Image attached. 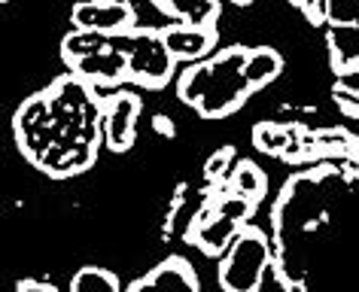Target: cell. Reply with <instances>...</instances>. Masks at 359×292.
<instances>
[{
    "mask_svg": "<svg viewBox=\"0 0 359 292\" xmlns=\"http://www.w3.org/2000/svg\"><path fill=\"white\" fill-rule=\"evenodd\" d=\"M104 113L92 85L79 76L55 79L46 92L28 97L15 116L22 153L49 176H70L95 162Z\"/></svg>",
    "mask_w": 359,
    "mask_h": 292,
    "instance_id": "6da1fadb",
    "label": "cell"
},
{
    "mask_svg": "<svg viewBox=\"0 0 359 292\" xmlns=\"http://www.w3.org/2000/svg\"><path fill=\"white\" fill-rule=\"evenodd\" d=\"M113 4H131V0H113Z\"/></svg>",
    "mask_w": 359,
    "mask_h": 292,
    "instance_id": "ffe728a7",
    "label": "cell"
},
{
    "mask_svg": "<svg viewBox=\"0 0 359 292\" xmlns=\"http://www.w3.org/2000/svg\"><path fill=\"white\" fill-rule=\"evenodd\" d=\"M290 4L299 6L313 25H320L323 19H326V6H323V0H290Z\"/></svg>",
    "mask_w": 359,
    "mask_h": 292,
    "instance_id": "2e32d148",
    "label": "cell"
},
{
    "mask_svg": "<svg viewBox=\"0 0 359 292\" xmlns=\"http://www.w3.org/2000/svg\"><path fill=\"white\" fill-rule=\"evenodd\" d=\"M137 116H140V97L131 92H119L107 97L104 104V137L113 153H125L134 144L137 134Z\"/></svg>",
    "mask_w": 359,
    "mask_h": 292,
    "instance_id": "5b68a950",
    "label": "cell"
},
{
    "mask_svg": "<svg viewBox=\"0 0 359 292\" xmlns=\"http://www.w3.org/2000/svg\"><path fill=\"white\" fill-rule=\"evenodd\" d=\"M128 292H198V277L192 265L180 256H168L158 268H152L147 277L131 283Z\"/></svg>",
    "mask_w": 359,
    "mask_h": 292,
    "instance_id": "52a82bcc",
    "label": "cell"
},
{
    "mask_svg": "<svg viewBox=\"0 0 359 292\" xmlns=\"http://www.w3.org/2000/svg\"><path fill=\"white\" fill-rule=\"evenodd\" d=\"M61 58L88 85L137 83L143 88H161L174 76L177 58L165 46L161 31H74L61 40Z\"/></svg>",
    "mask_w": 359,
    "mask_h": 292,
    "instance_id": "7a4b0ae2",
    "label": "cell"
},
{
    "mask_svg": "<svg viewBox=\"0 0 359 292\" xmlns=\"http://www.w3.org/2000/svg\"><path fill=\"white\" fill-rule=\"evenodd\" d=\"M283 70V58L277 55L274 49L268 46H259V49H250L247 52V64H244V74L247 79L253 83V88H265L268 83H274Z\"/></svg>",
    "mask_w": 359,
    "mask_h": 292,
    "instance_id": "30bf717a",
    "label": "cell"
},
{
    "mask_svg": "<svg viewBox=\"0 0 359 292\" xmlns=\"http://www.w3.org/2000/svg\"><path fill=\"white\" fill-rule=\"evenodd\" d=\"M231 149H219L217 155H210L208 158V165H204V174H208V180H226L229 176V162H231Z\"/></svg>",
    "mask_w": 359,
    "mask_h": 292,
    "instance_id": "9a60e30c",
    "label": "cell"
},
{
    "mask_svg": "<svg viewBox=\"0 0 359 292\" xmlns=\"http://www.w3.org/2000/svg\"><path fill=\"white\" fill-rule=\"evenodd\" d=\"M161 37L177 61H195L217 46V31L198 28V25H174V28L161 31Z\"/></svg>",
    "mask_w": 359,
    "mask_h": 292,
    "instance_id": "ba28073f",
    "label": "cell"
},
{
    "mask_svg": "<svg viewBox=\"0 0 359 292\" xmlns=\"http://www.w3.org/2000/svg\"><path fill=\"white\" fill-rule=\"evenodd\" d=\"M268 262H271V246L265 235L256 228H244L219 265L222 292H259Z\"/></svg>",
    "mask_w": 359,
    "mask_h": 292,
    "instance_id": "277c9868",
    "label": "cell"
},
{
    "mask_svg": "<svg viewBox=\"0 0 359 292\" xmlns=\"http://www.w3.org/2000/svg\"><path fill=\"white\" fill-rule=\"evenodd\" d=\"M152 125H156V131H158V134H165V137H174L177 134L168 116H156V119H152Z\"/></svg>",
    "mask_w": 359,
    "mask_h": 292,
    "instance_id": "ac0fdd59",
    "label": "cell"
},
{
    "mask_svg": "<svg viewBox=\"0 0 359 292\" xmlns=\"http://www.w3.org/2000/svg\"><path fill=\"white\" fill-rule=\"evenodd\" d=\"M247 52L250 49L244 46H231L219 52L213 61L186 70L177 85L183 104L195 107L204 119H226L229 113L244 107L247 97L256 92L244 74Z\"/></svg>",
    "mask_w": 359,
    "mask_h": 292,
    "instance_id": "3957f363",
    "label": "cell"
},
{
    "mask_svg": "<svg viewBox=\"0 0 359 292\" xmlns=\"http://www.w3.org/2000/svg\"><path fill=\"white\" fill-rule=\"evenodd\" d=\"M15 292H58L52 283H43V280H19V286H15Z\"/></svg>",
    "mask_w": 359,
    "mask_h": 292,
    "instance_id": "e0dca14e",
    "label": "cell"
},
{
    "mask_svg": "<svg viewBox=\"0 0 359 292\" xmlns=\"http://www.w3.org/2000/svg\"><path fill=\"white\" fill-rule=\"evenodd\" d=\"M253 140H256V146L259 149H265V153H283L286 144H290V134L280 128V125H274V122H265V125H259L253 131Z\"/></svg>",
    "mask_w": 359,
    "mask_h": 292,
    "instance_id": "4fadbf2b",
    "label": "cell"
},
{
    "mask_svg": "<svg viewBox=\"0 0 359 292\" xmlns=\"http://www.w3.org/2000/svg\"><path fill=\"white\" fill-rule=\"evenodd\" d=\"M70 292H122L119 286V277L113 271H104V268H79L70 280Z\"/></svg>",
    "mask_w": 359,
    "mask_h": 292,
    "instance_id": "8fae6325",
    "label": "cell"
},
{
    "mask_svg": "<svg viewBox=\"0 0 359 292\" xmlns=\"http://www.w3.org/2000/svg\"><path fill=\"white\" fill-rule=\"evenodd\" d=\"M231 180H235V192L238 195H244V198L250 201H262V195L268 192V180H265V174L259 171V167L253 162H241L238 165V171L231 174Z\"/></svg>",
    "mask_w": 359,
    "mask_h": 292,
    "instance_id": "7c38bea8",
    "label": "cell"
},
{
    "mask_svg": "<svg viewBox=\"0 0 359 292\" xmlns=\"http://www.w3.org/2000/svg\"><path fill=\"white\" fill-rule=\"evenodd\" d=\"M152 4L183 25L213 28V22L219 19V0H152Z\"/></svg>",
    "mask_w": 359,
    "mask_h": 292,
    "instance_id": "9c48e42d",
    "label": "cell"
},
{
    "mask_svg": "<svg viewBox=\"0 0 359 292\" xmlns=\"http://www.w3.org/2000/svg\"><path fill=\"white\" fill-rule=\"evenodd\" d=\"M4 4H6V0H4Z\"/></svg>",
    "mask_w": 359,
    "mask_h": 292,
    "instance_id": "44dd1931",
    "label": "cell"
},
{
    "mask_svg": "<svg viewBox=\"0 0 359 292\" xmlns=\"http://www.w3.org/2000/svg\"><path fill=\"white\" fill-rule=\"evenodd\" d=\"M335 104L338 110L350 119H359V88H347V85H335Z\"/></svg>",
    "mask_w": 359,
    "mask_h": 292,
    "instance_id": "5bb4252c",
    "label": "cell"
},
{
    "mask_svg": "<svg viewBox=\"0 0 359 292\" xmlns=\"http://www.w3.org/2000/svg\"><path fill=\"white\" fill-rule=\"evenodd\" d=\"M134 6L131 4H113V0H76L70 22L79 31H101V34H116L128 31L134 25Z\"/></svg>",
    "mask_w": 359,
    "mask_h": 292,
    "instance_id": "8992f818",
    "label": "cell"
},
{
    "mask_svg": "<svg viewBox=\"0 0 359 292\" xmlns=\"http://www.w3.org/2000/svg\"><path fill=\"white\" fill-rule=\"evenodd\" d=\"M231 4H235V6H250L253 0H231Z\"/></svg>",
    "mask_w": 359,
    "mask_h": 292,
    "instance_id": "d6986e66",
    "label": "cell"
}]
</instances>
